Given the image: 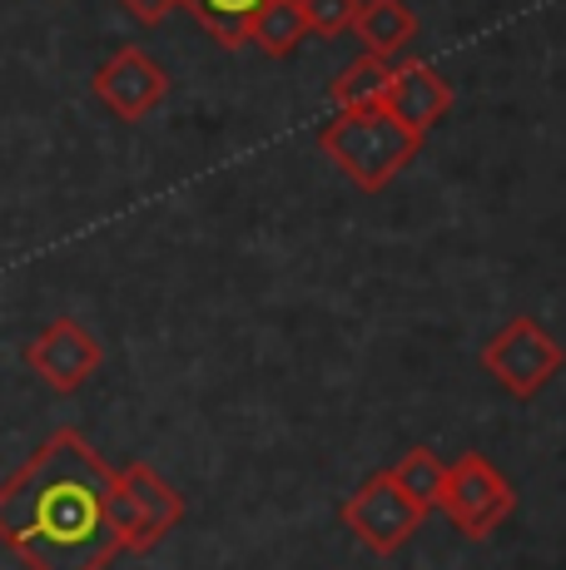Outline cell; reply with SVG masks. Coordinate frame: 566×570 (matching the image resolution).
<instances>
[{
    "label": "cell",
    "instance_id": "obj_6",
    "mask_svg": "<svg viewBox=\"0 0 566 570\" xmlns=\"http://www.w3.org/2000/svg\"><path fill=\"white\" fill-rule=\"evenodd\" d=\"M339 517H343L348 531L368 546V551L393 556V551H402V546L412 541V535H418V525H422L428 511L412 507L388 471H373V476H368L363 487H358L353 497L339 507Z\"/></svg>",
    "mask_w": 566,
    "mask_h": 570
},
{
    "label": "cell",
    "instance_id": "obj_5",
    "mask_svg": "<svg viewBox=\"0 0 566 570\" xmlns=\"http://www.w3.org/2000/svg\"><path fill=\"white\" fill-rule=\"evenodd\" d=\"M562 363H566L562 343L537 323V317H511L482 353V367L492 372L517 402L537 397V392L562 372Z\"/></svg>",
    "mask_w": 566,
    "mask_h": 570
},
{
    "label": "cell",
    "instance_id": "obj_16",
    "mask_svg": "<svg viewBox=\"0 0 566 570\" xmlns=\"http://www.w3.org/2000/svg\"><path fill=\"white\" fill-rule=\"evenodd\" d=\"M119 6H125L129 16L139 20V26H159V20H165L169 10L179 6V0H119Z\"/></svg>",
    "mask_w": 566,
    "mask_h": 570
},
{
    "label": "cell",
    "instance_id": "obj_2",
    "mask_svg": "<svg viewBox=\"0 0 566 570\" xmlns=\"http://www.w3.org/2000/svg\"><path fill=\"white\" fill-rule=\"evenodd\" d=\"M422 145H428V139L412 135L408 125H398L383 105L339 109V115L319 129V149L339 164L363 194L388 189V184L422 155Z\"/></svg>",
    "mask_w": 566,
    "mask_h": 570
},
{
    "label": "cell",
    "instance_id": "obj_10",
    "mask_svg": "<svg viewBox=\"0 0 566 570\" xmlns=\"http://www.w3.org/2000/svg\"><path fill=\"white\" fill-rule=\"evenodd\" d=\"M348 36L363 40L368 55H383V60H398L402 50L418 36V16H412L402 0H358V16Z\"/></svg>",
    "mask_w": 566,
    "mask_h": 570
},
{
    "label": "cell",
    "instance_id": "obj_14",
    "mask_svg": "<svg viewBox=\"0 0 566 570\" xmlns=\"http://www.w3.org/2000/svg\"><path fill=\"white\" fill-rule=\"evenodd\" d=\"M388 476L398 481V491L412 501L418 511H432L438 507V497H442V476H448V462H442L432 446H412L402 462L388 471Z\"/></svg>",
    "mask_w": 566,
    "mask_h": 570
},
{
    "label": "cell",
    "instance_id": "obj_15",
    "mask_svg": "<svg viewBox=\"0 0 566 570\" xmlns=\"http://www.w3.org/2000/svg\"><path fill=\"white\" fill-rule=\"evenodd\" d=\"M299 10H303V26H309V36L339 40V36L353 30L358 0H299Z\"/></svg>",
    "mask_w": 566,
    "mask_h": 570
},
{
    "label": "cell",
    "instance_id": "obj_12",
    "mask_svg": "<svg viewBox=\"0 0 566 570\" xmlns=\"http://www.w3.org/2000/svg\"><path fill=\"white\" fill-rule=\"evenodd\" d=\"M303 36H309V26H303L299 0H264V10L248 26V46H258L264 55H274V60L299 50Z\"/></svg>",
    "mask_w": 566,
    "mask_h": 570
},
{
    "label": "cell",
    "instance_id": "obj_7",
    "mask_svg": "<svg viewBox=\"0 0 566 570\" xmlns=\"http://www.w3.org/2000/svg\"><path fill=\"white\" fill-rule=\"evenodd\" d=\"M90 90L115 119H129V125H135V119L155 115V109L165 105L169 75H165V65H159L155 55H145L139 46H125V50H115L100 70H95Z\"/></svg>",
    "mask_w": 566,
    "mask_h": 570
},
{
    "label": "cell",
    "instance_id": "obj_4",
    "mask_svg": "<svg viewBox=\"0 0 566 570\" xmlns=\"http://www.w3.org/2000/svg\"><path fill=\"white\" fill-rule=\"evenodd\" d=\"M438 511L462 535L487 541V535H492L497 525H507V517L517 511V491H511V481L492 462H487L482 452H462L457 462H448Z\"/></svg>",
    "mask_w": 566,
    "mask_h": 570
},
{
    "label": "cell",
    "instance_id": "obj_8",
    "mask_svg": "<svg viewBox=\"0 0 566 570\" xmlns=\"http://www.w3.org/2000/svg\"><path fill=\"white\" fill-rule=\"evenodd\" d=\"M26 363L46 387L56 392H80L85 382L100 372L105 347L90 327H80L75 317H56V323L40 327V337H30Z\"/></svg>",
    "mask_w": 566,
    "mask_h": 570
},
{
    "label": "cell",
    "instance_id": "obj_11",
    "mask_svg": "<svg viewBox=\"0 0 566 570\" xmlns=\"http://www.w3.org/2000/svg\"><path fill=\"white\" fill-rule=\"evenodd\" d=\"M388 85H393V60H383V55H358L353 65L333 80V105L339 109H368V105H383Z\"/></svg>",
    "mask_w": 566,
    "mask_h": 570
},
{
    "label": "cell",
    "instance_id": "obj_1",
    "mask_svg": "<svg viewBox=\"0 0 566 570\" xmlns=\"http://www.w3.org/2000/svg\"><path fill=\"white\" fill-rule=\"evenodd\" d=\"M115 471L75 426H60L0 481V541L26 570H110Z\"/></svg>",
    "mask_w": 566,
    "mask_h": 570
},
{
    "label": "cell",
    "instance_id": "obj_13",
    "mask_svg": "<svg viewBox=\"0 0 566 570\" xmlns=\"http://www.w3.org/2000/svg\"><path fill=\"white\" fill-rule=\"evenodd\" d=\"M179 6H189L194 16H199V26L209 30L224 50H238V46H248V26H254V16L264 10V0H179Z\"/></svg>",
    "mask_w": 566,
    "mask_h": 570
},
{
    "label": "cell",
    "instance_id": "obj_3",
    "mask_svg": "<svg viewBox=\"0 0 566 570\" xmlns=\"http://www.w3.org/2000/svg\"><path fill=\"white\" fill-rule=\"evenodd\" d=\"M110 531L119 541V556H145L184 521V497L159 476L155 466L135 462L115 471L110 481Z\"/></svg>",
    "mask_w": 566,
    "mask_h": 570
},
{
    "label": "cell",
    "instance_id": "obj_9",
    "mask_svg": "<svg viewBox=\"0 0 566 570\" xmlns=\"http://www.w3.org/2000/svg\"><path fill=\"white\" fill-rule=\"evenodd\" d=\"M383 109L398 119V125H408L412 135L428 139L432 129L448 119V109H452V85L442 80L432 65H422V60L393 65V85H388V95H383Z\"/></svg>",
    "mask_w": 566,
    "mask_h": 570
}]
</instances>
